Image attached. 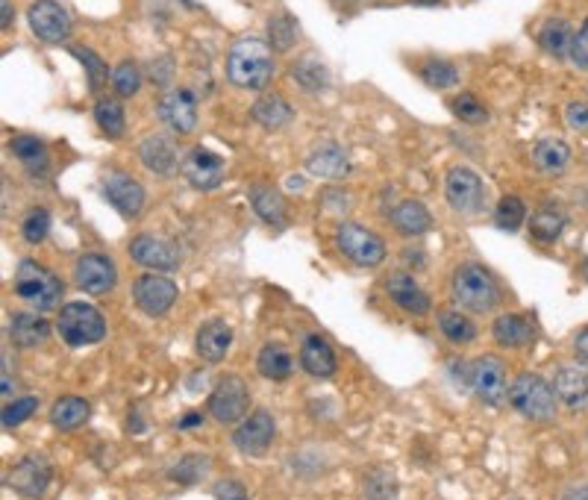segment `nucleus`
Returning a JSON list of instances; mask_svg holds the SVG:
<instances>
[{"label":"nucleus","instance_id":"1","mask_svg":"<svg viewBox=\"0 0 588 500\" xmlns=\"http://www.w3.org/2000/svg\"><path fill=\"white\" fill-rule=\"evenodd\" d=\"M227 77L239 89H250V92L268 89L274 80L271 45H265L262 39H253V36L239 39L227 53Z\"/></svg>","mask_w":588,"mask_h":500},{"label":"nucleus","instance_id":"2","mask_svg":"<svg viewBox=\"0 0 588 500\" xmlns=\"http://www.w3.org/2000/svg\"><path fill=\"white\" fill-rule=\"evenodd\" d=\"M453 300L477 315H486L500 300V286L483 265H462L453 274Z\"/></svg>","mask_w":588,"mask_h":500},{"label":"nucleus","instance_id":"3","mask_svg":"<svg viewBox=\"0 0 588 500\" xmlns=\"http://www.w3.org/2000/svg\"><path fill=\"white\" fill-rule=\"evenodd\" d=\"M56 330L68 348H86V345H98L106 336V321L92 303H65L59 309Z\"/></svg>","mask_w":588,"mask_h":500},{"label":"nucleus","instance_id":"4","mask_svg":"<svg viewBox=\"0 0 588 500\" xmlns=\"http://www.w3.org/2000/svg\"><path fill=\"white\" fill-rule=\"evenodd\" d=\"M556 389L539 374H521L509 386V403L530 421H550L556 415Z\"/></svg>","mask_w":588,"mask_h":500},{"label":"nucleus","instance_id":"5","mask_svg":"<svg viewBox=\"0 0 588 500\" xmlns=\"http://www.w3.org/2000/svg\"><path fill=\"white\" fill-rule=\"evenodd\" d=\"M15 295L36 309H56L62 298V283L45 265L24 259L15 271Z\"/></svg>","mask_w":588,"mask_h":500},{"label":"nucleus","instance_id":"6","mask_svg":"<svg viewBox=\"0 0 588 500\" xmlns=\"http://www.w3.org/2000/svg\"><path fill=\"white\" fill-rule=\"evenodd\" d=\"M247 409H250V386L236 374L221 377L209 395V415L218 424H239L247 418Z\"/></svg>","mask_w":588,"mask_h":500},{"label":"nucleus","instance_id":"7","mask_svg":"<svg viewBox=\"0 0 588 500\" xmlns=\"http://www.w3.org/2000/svg\"><path fill=\"white\" fill-rule=\"evenodd\" d=\"M336 245L350 262H356L362 268H374L386 259V242L377 233L365 230L362 224H342Z\"/></svg>","mask_w":588,"mask_h":500},{"label":"nucleus","instance_id":"8","mask_svg":"<svg viewBox=\"0 0 588 500\" xmlns=\"http://www.w3.org/2000/svg\"><path fill=\"white\" fill-rule=\"evenodd\" d=\"M468 386L474 389V395L489 403V406H500L509 389H506V365L497 356H480L471 362L468 368Z\"/></svg>","mask_w":588,"mask_h":500},{"label":"nucleus","instance_id":"9","mask_svg":"<svg viewBox=\"0 0 588 500\" xmlns=\"http://www.w3.org/2000/svg\"><path fill=\"white\" fill-rule=\"evenodd\" d=\"M444 195H447V203L456 209V212H480L483 203H486V186L483 180L471 171V168H450L447 174V183H444Z\"/></svg>","mask_w":588,"mask_h":500},{"label":"nucleus","instance_id":"10","mask_svg":"<svg viewBox=\"0 0 588 500\" xmlns=\"http://www.w3.org/2000/svg\"><path fill=\"white\" fill-rule=\"evenodd\" d=\"M27 18H30V30L48 42V45H59L68 39L71 33V15L65 12V6H59L56 0H36L30 9H27Z\"/></svg>","mask_w":588,"mask_h":500},{"label":"nucleus","instance_id":"11","mask_svg":"<svg viewBox=\"0 0 588 500\" xmlns=\"http://www.w3.org/2000/svg\"><path fill=\"white\" fill-rule=\"evenodd\" d=\"M106 200L124 215V218H139L145 209V189L124 171H106L100 183Z\"/></svg>","mask_w":588,"mask_h":500},{"label":"nucleus","instance_id":"12","mask_svg":"<svg viewBox=\"0 0 588 500\" xmlns=\"http://www.w3.org/2000/svg\"><path fill=\"white\" fill-rule=\"evenodd\" d=\"M177 283L174 280H168V277H159V274H145V277H139L136 280V286H133V300H136V306L150 315V318H159V315H165L171 306H174V300H177Z\"/></svg>","mask_w":588,"mask_h":500},{"label":"nucleus","instance_id":"13","mask_svg":"<svg viewBox=\"0 0 588 500\" xmlns=\"http://www.w3.org/2000/svg\"><path fill=\"white\" fill-rule=\"evenodd\" d=\"M156 109H159V118H162L174 133H180V136L195 133L197 100L189 89H171V92H165V95L159 98V103H156Z\"/></svg>","mask_w":588,"mask_h":500},{"label":"nucleus","instance_id":"14","mask_svg":"<svg viewBox=\"0 0 588 500\" xmlns=\"http://www.w3.org/2000/svg\"><path fill=\"white\" fill-rule=\"evenodd\" d=\"M53 471H50L48 459L42 456H24L12 471H9V486L21 495V498H42L48 492Z\"/></svg>","mask_w":588,"mask_h":500},{"label":"nucleus","instance_id":"15","mask_svg":"<svg viewBox=\"0 0 588 500\" xmlns=\"http://www.w3.org/2000/svg\"><path fill=\"white\" fill-rule=\"evenodd\" d=\"M274 433H277V427H274L271 412L256 409V412H250L245 421L236 427L233 445L242 450V453H247V456H259V453H265V450L271 448Z\"/></svg>","mask_w":588,"mask_h":500},{"label":"nucleus","instance_id":"16","mask_svg":"<svg viewBox=\"0 0 588 500\" xmlns=\"http://www.w3.org/2000/svg\"><path fill=\"white\" fill-rule=\"evenodd\" d=\"M74 277H77V286L89 295H106L115 289V280H118V271L112 265L109 256H100V253H86L77 259L74 265Z\"/></svg>","mask_w":588,"mask_h":500},{"label":"nucleus","instance_id":"17","mask_svg":"<svg viewBox=\"0 0 588 500\" xmlns=\"http://www.w3.org/2000/svg\"><path fill=\"white\" fill-rule=\"evenodd\" d=\"M183 174H186V180H189L195 189H200V192H212V189H218L221 180H224V159L206 148L189 150V156L183 159Z\"/></svg>","mask_w":588,"mask_h":500},{"label":"nucleus","instance_id":"18","mask_svg":"<svg viewBox=\"0 0 588 500\" xmlns=\"http://www.w3.org/2000/svg\"><path fill=\"white\" fill-rule=\"evenodd\" d=\"M130 256L145 265V268H153V271H174L180 265V253L177 248L168 242V239H159V236H136L130 242Z\"/></svg>","mask_w":588,"mask_h":500},{"label":"nucleus","instance_id":"19","mask_svg":"<svg viewBox=\"0 0 588 500\" xmlns=\"http://www.w3.org/2000/svg\"><path fill=\"white\" fill-rule=\"evenodd\" d=\"M386 292H389V298L392 303H397L403 312H409V315H427L430 312V298H427V292L415 283V277L412 274H406V271H394L392 277L386 280Z\"/></svg>","mask_w":588,"mask_h":500},{"label":"nucleus","instance_id":"20","mask_svg":"<svg viewBox=\"0 0 588 500\" xmlns=\"http://www.w3.org/2000/svg\"><path fill=\"white\" fill-rule=\"evenodd\" d=\"M556 398L562 400L571 409H588V368L580 365H565L559 368L556 380H553Z\"/></svg>","mask_w":588,"mask_h":500},{"label":"nucleus","instance_id":"21","mask_svg":"<svg viewBox=\"0 0 588 500\" xmlns=\"http://www.w3.org/2000/svg\"><path fill=\"white\" fill-rule=\"evenodd\" d=\"M300 368L318 380H327L336 374V353L330 348L327 339L321 336H309L303 345H300Z\"/></svg>","mask_w":588,"mask_h":500},{"label":"nucleus","instance_id":"22","mask_svg":"<svg viewBox=\"0 0 588 500\" xmlns=\"http://www.w3.org/2000/svg\"><path fill=\"white\" fill-rule=\"evenodd\" d=\"M230 345H233V330L224 321H206L197 330L195 350L206 362H221L230 353Z\"/></svg>","mask_w":588,"mask_h":500},{"label":"nucleus","instance_id":"23","mask_svg":"<svg viewBox=\"0 0 588 500\" xmlns=\"http://www.w3.org/2000/svg\"><path fill=\"white\" fill-rule=\"evenodd\" d=\"M50 336V324L36 312H15L9 324V339L18 348H39Z\"/></svg>","mask_w":588,"mask_h":500},{"label":"nucleus","instance_id":"24","mask_svg":"<svg viewBox=\"0 0 588 500\" xmlns=\"http://www.w3.org/2000/svg\"><path fill=\"white\" fill-rule=\"evenodd\" d=\"M491 336L500 348H527L533 342V324L518 312H506V315H497Z\"/></svg>","mask_w":588,"mask_h":500},{"label":"nucleus","instance_id":"25","mask_svg":"<svg viewBox=\"0 0 588 500\" xmlns=\"http://www.w3.org/2000/svg\"><path fill=\"white\" fill-rule=\"evenodd\" d=\"M392 224L403 236H424L433 230V215L421 200H400L392 209Z\"/></svg>","mask_w":588,"mask_h":500},{"label":"nucleus","instance_id":"26","mask_svg":"<svg viewBox=\"0 0 588 500\" xmlns=\"http://www.w3.org/2000/svg\"><path fill=\"white\" fill-rule=\"evenodd\" d=\"M306 168L309 174L315 177H324V180H342L350 171V156L344 153L339 145H321L318 150H312L306 156Z\"/></svg>","mask_w":588,"mask_h":500},{"label":"nucleus","instance_id":"27","mask_svg":"<svg viewBox=\"0 0 588 500\" xmlns=\"http://www.w3.org/2000/svg\"><path fill=\"white\" fill-rule=\"evenodd\" d=\"M250 115H253V121L262 124L265 130H280V127H286V124L292 121L294 109L292 103L283 98V95L265 92V95H259L256 103L250 106Z\"/></svg>","mask_w":588,"mask_h":500},{"label":"nucleus","instance_id":"28","mask_svg":"<svg viewBox=\"0 0 588 500\" xmlns=\"http://www.w3.org/2000/svg\"><path fill=\"white\" fill-rule=\"evenodd\" d=\"M250 203H253V212H256L265 224H271V227H286V200H283V195H280L274 186L256 183V186L250 189Z\"/></svg>","mask_w":588,"mask_h":500},{"label":"nucleus","instance_id":"29","mask_svg":"<svg viewBox=\"0 0 588 500\" xmlns=\"http://www.w3.org/2000/svg\"><path fill=\"white\" fill-rule=\"evenodd\" d=\"M139 159L153 174H171L174 165H177V150L162 136H147L145 142L139 145Z\"/></svg>","mask_w":588,"mask_h":500},{"label":"nucleus","instance_id":"30","mask_svg":"<svg viewBox=\"0 0 588 500\" xmlns=\"http://www.w3.org/2000/svg\"><path fill=\"white\" fill-rule=\"evenodd\" d=\"M89 415H92L89 400L74 398V395H65L50 406V421L56 430H77L89 421Z\"/></svg>","mask_w":588,"mask_h":500},{"label":"nucleus","instance_id":"31","mask_svg":"<svg viewBox=\"0 0 588 500\" xmlns=\"http://www.w3.org/2000/svg\"><path fill=\"white\" fill-rule=\"evenodd\" d=\"M292 74L294 80L300 83L303 92H321V89H327V83H330V71H327V65L321 62L318 53L300 56V59L294 62Z\"/></svg>","mask_w":588,"mask_h":500},{"label":"nucleus","instance_id":"32","mask_svg":"<svg viewBox=\"0 0 588 500\" xmlns=\"http://www.w3.org/2000/svg\"><path fill=\"white\" fill-rule=\"evenodd\" d=\"M533 162L544 174H559L571 162V148L562 139H541L539 145L533 148Z\"/></svg>","mask_w":588,"mask_h":500},{"label":"nucleus","instance_id":"33","mask_svg":"<svg viewBox=\"0 0 588 500\" xmlns=\"http://www.w3.org/2000/svg\"><path fill=\"white\" fill-rule=\"evenodd\" d=\"M256 368H259V374L268 377V380H286V377L292 374L294 365L289 350L283 348V345H265V348L259 350Z\"/></svg>","mask_w":588,"mask_h":500},{"label":"nucleus","instance_id":"34","mask_svg":"<svg viewBox=\"0 0 588 500\" xmlns=\"http://www.w3.org/2000/svg\"><path fill=\"white\" fill-rule=\"evenodd\" d=\"M297 39H300V24L294 21V15L289 12L271 15V21H268V45L271 48L286 53L297 45Z\"/></svg>","mask_w":588,"mask_h":500},{"label":"nucleus","instance_id":"35","mask_svg":"<svg viewBox=\"0 0 588 500\" xmlns=\"http://www.w3.org/2000/svg\"><path fill=\"white\" fill-rule=\"evenodd\" d=\"M571 39H574V33H571L568 21H562V18H547V21L541 24L539 42L547 53L565 56V53L571 50Z\"/></svg>","mask_w":588,"mask_h":500},{"label":"nucleus","instance_id":"36","mask_svg":"<svg viewBox=\"0 0 588 500\" xmlns=\"http://www.w3.org/2000/svg\"><path fill=\"white\" fill-rule=\"evenodd\" d=\"M95 121L103 130V136H109V139H121L124 136L127 118H124V106L115 98H100L95 103Z\"/></svg>","mask_w":588,"mask_h":500},{"label":"nucleus","instance_id":"37","mask_svg":"<svg viewBox=\"0 0 588 500\" xmlns=\"http://www.w3.org/2000/svg\"><path fill=\"white\" fill-rule=\"evenodd\" d=\"M441 333L453 342V345H468L477 339V327L474 321H468V315L456 312V309H444L439 315Z\"/></svg>","mask_w":588,"mask_h":500},{"label":"nucleus","instance_id":"38","mask_svg":"<svg viewBox=\"0 0 588 500\" xmlns=\"http://www.w3.org/2000/svg\"><path fill=\"white\" fill-rule=\"evenodd\" d=\"M562 230H565V215H562L559 209H553V206L539 209V212L533 215V221H530V233H533L539 242H544V245L556 242V239L562 236Z\"/></svg>","mask_w":588,"mask_h":500},{"label":"nucleus","instance_id":"39","mask_svg":"<svg viewBox=\"0 0 588 500\" xmlns=\"http://www.w3.org/2000/svg\"><path fill=\"white\" fill-rule=\"evenodd\" d=\"M365 500H394L397 498V477L389 468H371L362 480Z\"/></svg>","mask_w":588,"mask_h":500},{"label":"nucleus","instance_id":"40","mask_svg":"<svg viewBox=\"0 0 588 500\" xmlns=\"http://www.w3.org/2000/svg\"><path fill=\"white\" fill-rule=\"evenodd\" d=\"M9 148L30 171H45L48 168V150L36 136H18V139H12Z\"/></svg>","mask_w":588,"mask_h":500},{"label":"nucleus","instance_id":"41","mask_svg":"<svg viewBox=\"0 0 588 500\" xmlns=\"http://www.w3.org/2000/svg\"><path fill=\"white\" fill-rule=\"evenodd\" d=\"M206 471H209V459H206V456H200V453H186V456L168 471V477L177 480L180 486H195L197 480L206 477Z\"/></svg>","mask_w":588,"mask_h":500},{"label":"nucleus","instance_id":"42","mask_svg":"<svg viewBox=\"0 0 588 500\" xmlns=\"http://www.w3.org/2000/svg\"><path fill=\"white\" fill-rule=\"evenodd\" d=\"M524 218H527V206H524V200L521 198L506 195V198L497 203L494 221H497V227H500V230H506V233H518V230H521V224H524Z\"/></svg>","mask_w":588,"mask_h":500},{"label":"nucleus","instance_id":"43","mask_svg":"<svg viewBox=\"0 0 588 500\" xmlns=\"http://www.w3.org/2000/svg\"><path fill=\"white\" fill-rule=\"evenodd\" d=\"M421 80H424L430 89H450V86L459 83V71H456L450 62H444V59H430V62L421 68Z\"/></svg>","mask_w":588,"mask_h":500},{"label":"nucleus","instance_id":"44","mask_svg":"<svg viewBox=\"0 0 588 500\" xmlns=\"http://www.w3.org/2000/svg\"><path fill=\"white\" fill-rule=\"evenodd\" d=\"M112 86H115V92H118L121 98L139 95V89H142V74H139V68H136L130 59L121 62V65L112 71Z\"/></svg>","mask_w":588,"mask_h":500},{"label":"nucleus","instance_id":"45","mask_svg":"<svg viewBox=\"0 0 588 500\" xmlns=\"http://www.w3.org/2000/svg\"><path fill=\"white\" fill-rule=\"evenodd\" d=\"M71 53L83 62V68L89 74V89L100 92L106 86V62L92 48H71Z\"/></svg>","mask_w":588,"mask_h":500},{"label":"nucleus","instance_id":"46","mask_svg":"<svg viewBox=\"0 0 588 500\" xmlns=\"http://www.w3.org/2000/svg\"><path fill=\"white\" fill-rule=\"evenodd\" d=\"M50 233V212L48 209H33L24 224H21V236L30 242V245H42L48 239Z\"/></svg>","mask_w":588,"mask_h":500},{"label":"nucleus","instance_id":"47","mask_svg":"<svg viewBox=\"0 0 588 500\" xmlns=\"http://www.w3.org/2000/svg\"><path fill=\"white\" fill-rule=\"evenodd\" d=\"M36 409H39V400L36 398H18L12 400L6 409H3V427L6 430H12V427H21L30 415H36Z\"/></svg>","mask_w":588,"mask_h":500},{"label":"nucleus","instance_id":"48","mask_svg":"<svg viewBox=\"0 0 588 500\" xmlns=\"http://www.w3.org/2000/svg\"><path fill=\"white\" fill-rule=\"evenodd\" d=\"M453 115L468 121V124H483L489 118V112L483 109V103L474 95H459V98L453 100Z\"/></svg>","mask_w":588,"mask_h":500},{"label":"nucleus","instance_id":"49","mask_svg":"<svg viewBox=\"0 0 588 500\" xmlns=\"http://www.w3.org/2000/svg\"><path fill=\"white\" fill-rule=\"evenodd\" d=\"M568 56H571V62H574L577 68L588 71V21L580 27V30H577V33H574Z\"/></svg>","mask_w":588,"mask_h":500},{"label":"nucleus","instance_id":"50","mask_svg":"<svg viewBox=\"0 0 588 500\" xmlns=\"http://www.w3.org/2000/svg\"><path fill=\"white\" fill-rule=\"evenodd\" d=\"M215 500H250V498H247V492L242 483H236V480H221V483L215 486Z\"/></svg>","mask_w":588,"mask_h":500},{"label":"nucleus","instance_id":"51","mask_svg":"<svg viewBox=\"0 0 588 500\" xmlns=\"http://www.w3.org/2000/svg\"><path fill=\"white\" fill-rule=\"evenodd\" d=\"M565 118H568V124H571V127H577V130H586L588 127V106H583V103H571V106H568V112H565Z\"/></svg>","mask_w":588,"mask_h":500},{"label":"nucleus","instance_id":"52","mask_svg":"<svg viewBox=\"0 0 588 500\" xmlns=\"http://www.w3.org/2000/svg\"><path fill=\"white\" fill-rule=\"evenodd\" d=\"M562 500H588V483H574V486L562 495Z\"/></svg>","mask_w":588,"mask_h":500},{"label":"nucleus","instance_id":"53","mask_svg":"<svg viewBox=\"0 0 588 500\" xmlns=\"http://www.w3.org/2000/svg\"><path fill=\"white\" fill-rule=\"evenodd\" d=\"M574 350H577V356L588 362V327L586 330H580V336H577V342H574Z\"/></svg>","mask_w":588,"mask_h":500},{"label":"nucleus","instance_id":"54","mask_svg":"<svg viewBox=\"0 0 588 500\" xmlns=\"http://www.w3.org/2000/svg\"><path fill=\"white\" fill-rule=\"evenodd\" d=\"M200 421H203V415H200V412H189V415H186L177 427H180V430H189V427H195V424H200Z\"/></svg>","mask_w":588,"mask_h":500},{"label":"nucleus","instance_id":"55","mask_svg":"<svg viewBox=\"0 0 588 500\" xmlns=\"http://www.w3.org/2000/svg\"><path fill=\"white\" fill-rule=\"evenodd\" d=\"M0 6H3V30H9V24H12V6H9V0H0Z\"/></svg>","mask_w":588,"mask_h":500},{"label":"nucleus","instance_id":"56","mask_svg":"<svg viewBox=\"0 0 588 500\" xmlns=\"http://www.w3.org/2000/svg\"><path fill=\"white\" fill-rule=\"evenodd\" d=\"M415 3H424V6H433V3H439V0H415Z\"/></svg>","mask_w":588,"mask_h":500}]
</instances>
